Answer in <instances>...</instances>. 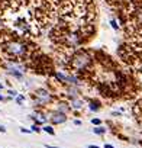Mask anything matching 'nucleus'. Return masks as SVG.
I'll return each instance as SVG.
<instances>
[{
	"instance_id": "a211bd4d",
	"label": "nucleus",
	"mask_w": 142,
	"mask_h": 148,
	"mask_svg": "<svg viewBox=\"0 0 142 148\" xmlns=\"http://www.w3.org/2000/svg\"><path fill=\"white\" fill-rule=\"evenodd\" d=\"M45 148H58V147H54V145H45Z\"/></svg>"
},
{
	"instance_id": "9b49d317",
	"label": "nucleus",
	"mask_w": 142,
	"mask_h": 148,
	"mask_svg": "<svg viewBox=\"0 0 142 148\" xmlns=\"http://www.w3.org/2000/svg\"><path fill=\"white\" fill-rule=\"evenodd\" d=\"M7 93H9L10 97H16V96H18V91H15V90H9Z\"/></svg>"
},
{
	"instance_id": "dca6fc26",
	"label": "nucleus",
	"mask_w": 142,
	"mask_h": 148,
	"mask_svg": "<svg viewBox=\"0 0 142 148\" xmlns=\"http://www.w3.org/2000/svg\"><path fill=\"white\" fill-rule=\"evenodd\" d=\"M74 125H77V126H80V125H81V120H78V119H76V120H74Z\"/></svg>"
},
{
	"instance_id": "423d86ee",
	"label": "nucleus",
	"mask_w": 142,
	"mask_h": 148,
	"mask_svg": "<svg viewBox=\"0 0 142 148\" xmlns=\"http://www.w3.org/2000/svg\"><path fill=\"white\" fill-rule=\"evenodd\" d=\"M42 131L47 132V134H49V135H55V131H54V128H52L51 125H45L44 128H42Z\"/></svg>"
},
{
	"instance_id": "ddd939ff",
	"label": "nucleus",
	"mask_w": 142,
	"mask_h": 148,
	"mask_svg": "<svg viewBox=\"0 0 142 148\" xmlns=\"http://www.w3.org/2000/svg\"><path fill=\"white\" fill-rule=\"evenodd\" d=\"M92 123L93 125H100V119H97V118H96V119H92Z\"/></svg>"
},
{
	"instance_id": "412c9836",
	"label": "nucleus",
	"mask_w": 142,
	"mask_h": 148,
	"mask_svg": "<svg viewBox=\"0 0 142 148\" xmlns=\"http://www.w3.org/2000/svg\"><path fill=\"white\" fill-rule=\"evenodd\" d=\"M2 89H3V84H0V90H2Z\"/></svg>"
},
{
	"instance_id": "7ed1b4c3",
	"label": "nucleus",
	"mask_w": 142,
	"mask_h": 148,
	"mask_svg": "<svg viewBox=\"0 0 142 148\" xmlns=\"http://www.w3.org/2000/svg\"><path fill=\"white\" fill-rule=\"evenodd\" d=\"M70 107L73 110H81L84 107V102L78 97H71L70 99Z\"/></svg>"
},
{
	"instance_id": "39448f33",
	"label": "nucleus",
	"mask_w": 142,
	"mask_h": 148,
	"mask_svg": "<svg viewBox=\"0 0 142 148\" xmlns=\"http://www.w3.org/2000/svg\"><path fill=\"white\" fill-rule=\"evenodd\" d=\"M70 109H71L70 105H67L65 102H58V103H57V110H58V112H63V113L67 115V112H68Z\"/></svg>"
},
{
	"instance_id": "6ab92c4d",
	"label": "nucleus",
	"mask_w": 142,
	"mask_h": 148,
	"mask_svg": "<svg viewBox=\"0 0 142 148\" xmlns=\"http://www.w3.org/2000/svg\"><path fill=\"white\" fill-rule=\"evenodd\" d=\"M88 148H100V147H97V145H93V144H92V145H88Z\"/></svg>"
},
{
	"instance_id": "2eb2a0df",
	"label": "nucleus",
	"mask_w": 142,
	"mask_h": 148,
	"mask_svg": "<svg viewBox=\"0 0 142 148\" xmlns=\"http://www.w3.org/2000/svg\"><path fill=\"white\" fill-rule=\"evenodd\" d=\"M0 132H2V134H4V132H6V128H4L3 125H0Z\"/></svg>"
},
{
	"instance_id": "1a4fd4ad",
	"label": "nucleus",
	"mask_w": 142,
	"mask_h": 148,
	"mask_svg": "<svg viewBox=\"0 0 142 148\" xmlns=\"http://www.w3.org/2000/svg\"><path fill=\"white\" fill-rule=\"evenodd\" d=\"M16 102H18V105H22L23 102H25V96L18 95V96H16Z\"/></svg>"
},
{
	"instance_id": "f257e3e1",
	"label": "nucleus",
	"mask_w": 142,
	"mask_h": 148,
	"mask_svg": "<svg viewBox=\"0 0 142 148\" xmlns=\"http://www.w3.org/2000/svg\"><path fill=\"white\" fill-rule=\"evenodd\" d=\"M54 96L49 90H45V89H38L35 90L33 93V105L38 107H45L48 105H51L54 102Z\"/></svg>"
},
{
	"instance_id": "20e7f679",
	"label": "nucleus",
	"mask_w": 142,
	"mask_h": 148,
	"mask_svg": "<svg viewBox=\"0 0 142 148\" xmlns=\"http://www.w3.org/2000/svg\"><path fill=\"white\" fill-rule=\"evenodd\" d=\"M32 119L35 120V123H36V125H41V123H45L48 120V116H45L44 113H41V112H36V113H33L32 115Z\"/></svg>"
},
{
	"instance_id": "0eeeda50",
	"label": "nucleus",
	"mask_w": 142,
	"mask_h": 148,
	"mask_svg": "<svg viewBox=\"0 0 142 148\" xmlns=\"http://www.w3.org/2000/svg\"><path fill=\"white\" fill-rule=\"evenodd\" d=\"M93 132L97 134V135H103V134L106 132V128H103V126H97V128H93Z\"/></svg>"
},
{
	"instance_id": "9d476101",
	"label": "nucleus",
	"mask_w": 142,
	"mask_h": 148,
	"mask_svg": "<svg viewBox=\"0 0 142 148\" xmlns=\"http://www.w3.org/2000/svg\"><path fill=\"white\" fill-rule=\"evenodd\" d=\"M31 131H32V132H36V134H38V132H41L42 129L39 128V126L36 125V123H35V125H32V129H31Z\"/></svg>"
},
{
	"instance_id": "4468645a",
	"label": "nucleus",
	"mask_w": 142,
	"mask_h": 148,
	"mask_svg": "<svg viewBox=\"0 0 142 148\" xmlns=\"http://www.w3.org/2000/svg\"><path fill=\"white\" fill-rule=\"evenodd\" d=\"M20 132H23V134H31L32 131H31V129H25V128H20Z\"/></svg>"
},
{
	"instance_id": "aec40b11",
	"label": "nucleus",
	"mask_w": 142,
	"mask_h": 148,
	"mask_svg": "<svg viewBox=\"0 0 142 148\" xmlns=\"http://www.w3.org/2000/svg\"><path fill=\"white\" fill-rule=\"evenodd\" d=\"M0 100H4V97H3V96H2V95H0Z\"/></svg>"
},
{
	"instance_id": "f3484780",
	"label": "nucleus",
	"mask_w": 142,
	"mask_h": 148,
	"mask_svg": "<svg viewBox=\"0 0 142 148\" xmlns=\"http://www.w3.org/2000/svg\"><path fill=\"white\" fill-rule=\"evenodd\" d=\"M104 148H113V145H110V144H104Z\"/></svg>"
},
{
	"instance_id": "f8f14e48",
	"label": "nucleus",
	"mask_w": 142,
	"mask_h": 148,
	"mask_svg": "<svg viewBox=\"0 0 142 148\" xmlns=\"http://www.w3.org/2000/svg\"><path fill=\"white\" fill-rule=\"evenodd\" d=\"M90 109L92 110H99V105L97 103H92L90 105Z\"/></svg>"
},
{
	"instance_id": "6e6552de",
	"label": "nucleus",
	"mask_w": 142,
	"mask_h": 148,
	"mask_svg": "<svg viewBox=\"0 0 142 148\" xmlns=\"http://www.w3.org/2000/svg\"><path fill=\"white\" fill-rule=\"evenodd\" d=\"M110 25H112V28H113L115 31H119V29H120V26L117 25V22L115 19H110Z\"/></svg>"
},
{
	"instance_id": "4be33fe9",
	"label": "nucleus",
	"mask_w": 142,
	"mask_h": 148,
	"mask_svg": "<svg viewBox=\"0 0 142 148\" xmlns=\"http://www.w3.org/2000/svg\"><path fill=\"white\" fill-rule=\"evenodd\" d=\"M141 144H142V142H141Z\"/></svg>"
},
{
	"instance_id": "f03ea898",
	"label": "nucleus",
	"mask_w": 142,
	"mask_h": 148,
	"mask_svg": "<svg viewBox=\"0 0 142 148\" xmlns=\"http://www.w3.org/2000/svg\"><path fill=\"white\" fill-rule=\"evenodd\" d=\"M48 119H49L51 123H54V125H60V123H64L67 120V115L63 113V112L55 110V112H51V113H49Z\"/></svg>"
}]
</instances>
